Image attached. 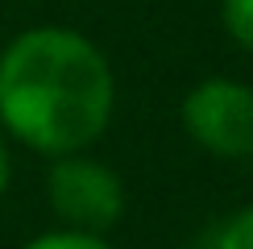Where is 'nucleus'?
<instances>
[{
    "mask_svg": "<svg viewBox=\"0 0 253 249\" xmlns=\"http://www.w3.org/2000/svg\"><path fill=\"white\" fill-rule=\"evenodd\" d=\"M117 117V71L83 29L29 25L0 50V133L58 158L91 150Z\"/></svg>",
    "mask_w": 253,
    "mask_h": 249,
    "instance_id": "nucleus-1",
    "label": "nucleus"
},
{
    "mask_svg": "<svg viewBox=\"0 0 253 249\" xmlns=\"http://www.w3.org/2000/svg\"><path fill=\"white\" fill-rule=\"evenodd\" d=\"M46 204L58 224L108 237L125 216V183L91 150L58 154L46 170Z\"/></svg>",
    "mask_w": 253,
    "mask_h": 249,
    "instance_id": "nucleus-2",
    "label": "nucleus"
},
{
    "mask_svg": "<svg viewBox=\"0 0 253 249\" xmlns=\"http://www.w3.org/2000/svg\"><path fill=\"white\" fill-rule=\"evenodd\" d=\"M183 133L204 154L224 162L253 158V87L228 75H208L187 87L178 104Z\"/></svg>",
    "mask_w": 253,
    "mask_h": 249,
    "instance_id": "nucleus-3",
    "label": "nucleus"
},
{
    "mask_svg": "<svg viewBox=\"0 0 253 249\" xmlns=\"http://www.w3.org/2000/svg\"><path fill=\"white\" fill-rule=\"evenodd\" d=\"M21 249H117V245H112L104 233H83V228L58 224V228H46V233L29 237Z\"/></svg>",
    "mask_w": 253,
    "mask_h": 249,
    "instance_id": "nucleus-4",
    "label": "nucleus"
},
{
    "mask_svg": "<svg viewBox=\"0 0 253 249\" xmlns=\"http://www.w3.org/2000/svg\"><path fill=\"white\" fill-rule=\"evenodd\" d=\"M220 25L241 50L253 54V0H220Z\"/></svg>",
    "mask_w": 253,
    "mask_h": 249,
    "instance_id": "nucleus-5",
    "label": "nucleus"
},
{
    "mask_svg": "<svg viewBox=\"0 0 253 249\" xmlns=\"http://www.w3.org/2000/svg\"><path fill=\"white\" fill-rule=\"evenodd\" d=\"M212 249H253V204L237 208V212L220 224Z\"/></svg>",
    "mask_w": 253,
    "mask_h": 249,
    "instance_id": "nucleus-6",
    "label": "nucleus"
},
{
    "mask_svg": "<svg viewBox=\"0 0 253 249\" xmlns=\"http://www.w3.org/2000/svg\"><path fill=\"white\" fill-rule=\"evenodd\" d=\"M8 183H13V154H8V141L0 133V195L8 191Z\"/></svg>",
    "mask_w": 253,
    "mask_h": 249,
    "instance_id": "nucleus-7",
    "label": "nucleus"
}]
</instances>
